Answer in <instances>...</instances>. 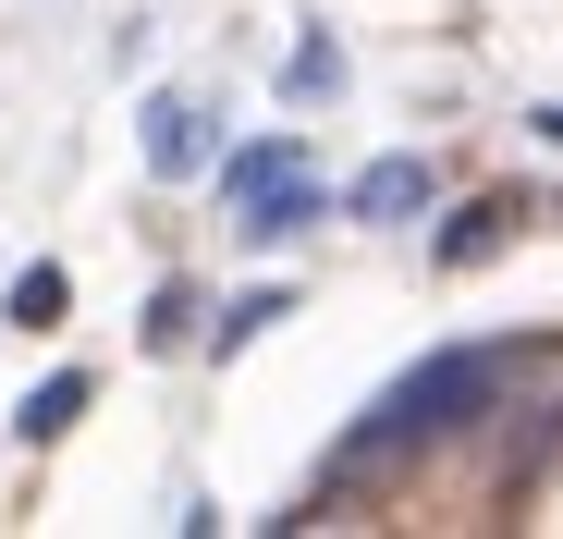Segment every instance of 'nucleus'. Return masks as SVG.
<instances>
[{"label":"nucleus","mask_w":563,"mask_h":539,"mask_svg":"<svg viewBox=\"0 0 563 539\" xmlns=\"http://www.w3.org/2000/svg\"><path fill=\"white\" fill-rule=\"evenodd\" d=\"M503 233H515V197H478V209H453V233H441V270H478Z\"/></svg>","instance_id":"6"},{"label":"nucleus","mask_w":563,"mask_h":539,"mask_svg":"<svg viewBox=\"0 0 563 539\" xmlns=\"http://www.w3.org/2000/svg\"><path fill=\"white\" fill-rule=\"evenodd\" d=\"M269 319H295V295H233V307H221V331H209V355H245Z\"/></svg>","instance_id":"8"},{"label":"nucleus","mask_w":563,"mask_h":539,"mask_svg":"<svg viewBox=\"0 0 563 539\" xmlns=\"http://www.w3.org/2000/svg\"><path fill=\"white\" fill-rule=\"evenodd\" d=\"M527 123H539V135H551V147H563V99H551V111H527Z\"/></svg>","instance_id":"11"},{"label":"nucleus","mask_w":563,"mask_h":539,"mask_svg":"<svg viewBox=\"0 0 563 539\" xmlns=\"http://www.w3.org/2000/svg\"><path fill=\"white\" fill-rule=\"evenodd\" d=\"M86 393H99V381H86V369H49V381H37V393L13 405V429H25V441H62V429L86 417Z\"/></svg>","instance_id":"5"},{"label":"nucleus","mask_w":563,"mask_h":539,"mask_svg":"<svg viewBox=\"0 0 563 539\" xmlns=\"http://www.w3.org/2000/svg\"><path fill=\"white\" fill-rule=\"evenodd\" d=\"M343 209L355 221H417L429 209V160H367L355 185H343Z\"/></svg>","instance_id":"3"},{"label":"nucleus","mask_w":563,"mask_h":539,"mask_svg":"<svg viewBox=\"0 0 563 539\" xmlns=\"http://www.w3.org/2000/svg\"><path fill=\"white\" fill-rule=\"evenodd\" d=\"M307 221H331V197L307 185V160H295V172H269V185L233 209V233H245V245H282V233H307Z\"/></svg>","instance_id":"2"},{"label":"nucleus","mask_w":563,"mask_h":539,"mask_svg":"<svg viewBox=\"0 0 563 539\" xmlns=\"http://www.w3.org/2000/svg\"><path fill=\"white\" fill-rule=\"evenodd\" d=\"M184 331H197V295H184V283H159V307H147V343H184Z\"/></svg>","instance_id":"10"},{"label":"nucleus","mask_w":563,"mask_h":539,"mask_svg":"<svg viewBox=\"0 0 563 539\" xmlns=\"http://www.w3.org/2000/svg\"><path fill=\"white\" fill-rule=\"evenodd\" d=\"M282 86H295V99H331V86H343V50H331V37H307L295 62H282Z\"/></svg>","instance_id":"9"},{"label":"nucleus","mask_w":563,"mask_h":539,"mask_svg":"<svg viewBox=\"0 0 563 539\" xmlns=\"http://www.w3.org/2000/svg\"><path fill=\"white\" fill-rule=\"evenodd\" d=\"M62 307H74V283L37 257V270H13V331H62Z\"/></svg>","instance_id":"7"},{"label":"nucleus","mask_w":563,"mask_h":539,"mask_svg":"<svg viewBox=\"0 0 563 539\" xmlns=\"http://www.w3.org/2000/svg\"><path fill=\"white\" fill-rule=\"evenodd\" d=\"M503 381H515V355H503V343H441L429 369H405L380 405L355 417V441L331 454V479H380V466L429 454V441H453L465 417H490V405H503Z\"/></svg>","instance_id":"1"},{"label":"nucleus","mask_w":563,"mask_h":539,"mask_svg":"<svg viewBox=\"0 0 563 539\" xmlns=\"http://www.w3.org/2000/svg\"><path fill=\"white\" fill-rule=\"evenodd\" d=\"M197 160H209V111H197V99H147V172L184 185Z\"/></svg>","instance_id":"4"}]
</instances>
